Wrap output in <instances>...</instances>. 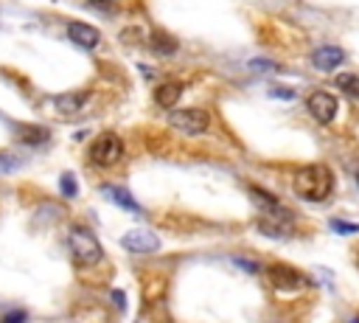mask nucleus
<instances>
[{
    "instance_id": "1",
    "label": "nucleus",
    "mask_w": 359,
    "mask_h": 323,
    "mask_svg": "<svg viewBox=\"0 0 359 323\" xmlns=\"http://www.w3.org/2000/svg\"><path fill=\"white\" fill-rule=\"evenodd\" d=\"M292 185H294V194L300 199L323 202V199H328V194L334 188V171L325 163H309L294 174Z\"/></svg>"
},
{
    "instance_id": "2",
    "label": "nucleus",
    "mask_w": 359,
    "mask_h": 323,
    "mask_svg": "<svg viewBox=\"0 0 359 323\" xmlns=\"http://www.w3.org/2000/svg\"><path fill=\"white\" fill-rule=\"evenodd\" d=\"M67 250L79 267H93L104 258L101 242L95 239V233L90 228H81V225H73L67 230Z\"/></svg>"
},
{
    "instance_id": "3",
    "label": "nucleus",
    "mask_w": 359,
    "mask_h": 323,
    "mask_svg": "<svg viewBox=\"0 0 359 323\" xmlns=\"http://www.w3.org/2000/svg\"><path fill=\"white\" fill-rule=\"evenodd\" d=\"M258 230L264 236H272V239H289L294 233V213L280 202L272 208H261Z\"/></svg>"
},
{
    "instance_id": "4",
    "label": "nucleus",
    "mask_w": 359,
    "mask_h": 323,
    "mask_svg": "<svg viewBox=\"0 0 359 323\" xmlns=\"http://www.w3.org/2000/svg\"><path fill=\"white\" fill-rule=\"evenodd\" d=\"M121 157H123V140H121V135L118 132H101L93 143H90V160L95 163V166H104V169H109V166H115V163H121Z\"/></svg>"
},
{
    "instance_id": "5",
    "label": "nucleus",
    "mask_w": 359,
    "mask_h": 323,
    "mask_svg": "<svg viewBox=\"0 0 359 323\" xmlns=\"http://www.w3.org/2000/svg\"><path fill=\"white\" fill-rule=\"evenodd\" d=\"M168 124L182 135H202L210 126V115L208 110L199 107H182V110H171Z\"/></svg>"
},
{
    "instance_id": "6",
    "label": "nucleus",
    "mask_w": 359,
    "mask_h": 323,
    "mask_svg": "<svg viewBox=\"0 0 359 323\" xmlns=\"http://www.w3.org/2000/svg\"><path fill=\"white\" fill-rule=\"evenodd\" d=\"M266 278L278 292H300V289L309 286V278L300 270L289 267V264H269L266 267Z\"/></svg>"
},
{
    "instance_id": "7",
    "label": "nucleus",
    "mask_w": 359,
    "mask_h": 323,
    "mask_svg": "<svg viewBox=\"0 0 359 323\" xmlns=\"http://www.w3.org/2000/svg\"><path fill=\"white\" fill-rule=\"evenodd\" d=\"M306 110H309V115L317 121V124H331L334 118H337V110H339V101H337V95L334 93H328V90H314L309 98H306Z\"/></svg>"
},
{
    "instance_id": "8",
    "label": "nucleus",
    "mask_w": 359,
    "mask_h": 323,
    "mask_svg": "<svg viewBox=\"0 0 359 323\" xmlns=\"http://www.w3.org/2000/svg\"><path fill=\"white\" fill-rule=\"evenodd\" d=\"M342 62H345V51L337 48V45H320V48L311 53V67L320 70V73H331V70H337Z\"/></svg>"
},
{
    "instance_id": "9",
    "label": "nucleus",
    "mask_w": 359,
    "mask_h": 323,
    "mask_svg": "<svg viewBox=\"0 0 359 323\" xmlns=\"http://www.w3.org/2000/svg\"><path fill=\"white\" fill-rule=\"evenodd\" d=\"M123 250L129 253H157L160 250V239L151 233V230H129L123 239H121Z\"/></svg>"
},
{
    "instance_id": "10",
    "label": "nucleus",
    "mask_w": 359,
    "mask_h": 323,
    "mask_svg": "<svg viewBox=\"0 0 359 323\" xmlns=\"http://www.w3.org/2000/svg\"><path fill=\"white\" fill-rule=\"evenodd\" d=\"M67 37H70L76 45H81V48H98V42H101V31H98L95 25L79 22V20L67 22Z\"/></svg>"
},
{
    "instance_id": "11",
    "label": "nucleus",
    "mask_w": 359,
    "mask_h": 323,
    "mask_svg": "<svg viewBox=\"0 0 359 323\" xmlns=\"http://www.w3.org/2000/svg\"><path fill=\"white\" fill-rule=\"evenodd\" d=\"M185 93V84L182 81H163V84H157V90H154V101H157V107H163V110H174L177 104H180V95Z\"/></svg>"
},
{
    "instance_id": "12",
    "label": "nucleus",
    "mask_w": 359,
    "mask_h": 323,
    "mask_svg": "<svg viewBox=\"0 0 359 323\" xmlns=\"http://www.w3.org/2000/svg\"><path fill=\"white\" fill-rule=\"evenodd\" d=\"M87 98H90V93H84V90L81 93H62V95H53V107L59 115H76L84 110Z\"/></svg>"
},
{
    "instance_id": "13",
    "label": "nucleus",
    "mask_w": 359,
    "mask_h": 323,
    "mask_svg": "<svg viewBox=\"0 0 359 323\" xmlns=\"http://www.w3.org/2000/svg\"><path fill=\"white\" fill-rule=\"evenodd\" d=\"M101 191H104V197H107L109 202H115V205H121V208H126V211H132V213H143V208L137 205V199H135L126 188H121V185H104Z\"/></svg>"
},
{
    "instance_id": "14",
    "label": "nucleus",
    "mask_w": 359,
    "mask_h": 323,
    "mask_svg": "<svg viewBox=\"0 0 359 323\" xmlns=\"http://www.w3.org/2000/svg\"><path fill=\"white\" fill-rule=\"evenodd\" d=\"M17 138H20L22 143L36 146V143H45V140L50 138V132H48L45 126H36V124H20V126H17Z\"/></svg>"
},
{
    "instance_id": "15",
    "label": "nucleus",
    "mask_w": 359,
    "mask_h": 323,
    "mask_svg": "<svg viewBox=\"0 0 359 323\" xmlns=\"http://www.w3.org/2000/svg\"><path fill=\"white\" fill-rule=\"evenodd\" d=\"M149 45H151V51H154L157 56H171V53L177 51V39H174L171 34H165V31H154Z\"/></svg>"
},
{
    "instance_id": "16",
    "label": "nucleus",
    "mask_w": 359,
    "mask_h": 323,
    "mask_svg": "<svg viewBox=\"0 0 359 323\" xmlns=\"http://www.w3.org/2000/svg\"><path fill=\"white\" fill-rule=\"evenodd\" d=\"M337 87H339L351 101H359V76H356V73H342V76H337Z\"/></svg>"
},
{
    "instance_id": "17",
    "label": "nucleus",
    "mask_w": 359,
    "mask_h": 323,
    "mask_svg": "<svg viewBox=\"0 0 359 323\" xmlns=\"http://www.w3.org/2000/svg\"><path fill=\"white\" fill-rule=\"evenodd\" d=\"M59 188H62L65 197H76V177H73V174H62Z\"/></svg>"
},
{
    "instance_id": "18",
    "label": "nucleus",
    "mask_w": 359,
    "mask_h": 323,
    "mask_svg": "<svg viewBox=\"0 0 359 323\" xmlns=\"http://www.w3.org/2000/svg\"><path fill=\"white\" fill-rule=\"evenodd\" d=\"M25 320H28V315H25L22 309H17V312H8V315H6L0 323H25Z\"/></svg>"
},
{
    "instance_id": "19",
    "label": "nucleus",
    "mask_w": 359,
    "mask_h": 323,
    "mask_svg": "<svg viewBox=\"0 0 359 323\" xmlns=\"http://www.w3.org/2000/svg\"><path fill=\"white\" fill-rule=\"evenodd\" d=\"M250 67H252V70H275V65H272V62H266V59H252V62H250Z\"/></svg>"
},
{
    "instance_id": "20",
    "label": "nucleus",
    "mask_w": 359,
    "mask_h": 323,
    "mask_svg": "<svg viewBox=\"0 0 359 323\" xmlns=\"http://www.w3.org/2000/svg\"><path fill=\"white\" fill-rule=\"evenodd\" d=\"M334 230H339V233H356L359 225H342V222H334Z\"/></svg>"
},
{
    "instance_id": "21",
    "label": "nucleus",
    "mask_w": 359,
    "mask_h": 323,
    "mask_svg": "<svg viewBox=\"0 0 359 323\" xmlns=\"http://www.w3.org/2000/svg\"><path fill=\"white\" fill-rule=\"evenodd\" d=\"M14 166H17V163H14L11 157H3V154H0V174H6V171H11Z\"/></svg>"
},
{
    "instance_id": "22",
    "label": "nucleus",
    "mask_w": 359,
    "mask_h": 323,
    "mask_svg": "<svg viewBox=\"0 0 359 323\" xmlns=\"http://www.w3.org/2000/svg\"><path fill=\"white\" fill-rule=\"evenodd\" d=\"M115 0H90V6L93 8H107V6H112Z\"/></svg>"
},
{
    "instance_id": "23",
    "label": "nucleus",
    "mask_w": 359,
    "mask_h": 323,
    "mask_svg": "<svg viewBox=\"0 0 359 323\" xmlns=\"http://www.w3.org/2000/svg\"><path fill=\"white\" fill-rule=\"evenodd\" d=\"M356 183H359V171H356Z\"/></svg>"
},
{
    "instance_id": "24",
    "label": "nucleus",
    "mask_w": 359,
    "mask_h": 323,
    "mask_svg": "<svg viewBox=\"0 0 359 323\" xmlns=\"http://www.w3.org/2000/svg\"><path fill=\"white\" fill-rule=\"evenodd\" d=\"M353 323H359V317H356V320H353Z\"/></svg>"
}]
</instances>
